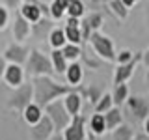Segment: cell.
Segmentation results:
<instances>
[{
    "instance_id": "1",
    "label": "cell",
    "mask_w": 149,
    "mask_h": 140,
    "mask_svg": "<svg viewBox=\"0 0 149 140\" xmlns=\"http://www.w3.org/2000/svg\"><path fill=\"white\" fill-rule=\"evenodd\" d=\"M32 82H34V103H37L43 110L49 103H52L56 99H62V97H65L67 93H71L73 90H77V86L56 82L49 75L34 77Z\"/></svg>"
},
{
    "instance_id": "2",
    "label": "cell",
    "mask_w": 149,
    "mask_h": 140,
    "mask_svg": "<svg viewBox=\"0 0 149 140\" xmlns=\"http://www.w3.org/2000/svg\"><path fill=\"white\" fill-rule=\"evenodd\" d=\"M26 75L28 77H41V75H49V77H52L56 73L54 71V65H52V60H50V56H47L45 52H41L39 49H32L30 50V56H28L26 60Z\"/></svg>"
},
{
    "instance_id": "3",
    "label": "cell",
    "mask_w": 149,
    "mask_h": 140,
    "mask_svg": "<svg viewBox=\"0 0 149 140\" xmlns=\"http://www.w3.org/2000/svg\"><path fill=\"white\" fill-rule=\"evenodd\" d=\"M45 114L52 120L56 133H63V131L71 125V121H73V116L69 114L67 108H65L63 97H62V99H56L52 103H49V105L45 106Z\"/></svg>"
},
{
    "instance_id": "4",
    "label": "cell",
    "mask_w": 149,
    "mask_h": 140,
    "mask_svg": "<svg viewBox=\"0 0 149 140\" xmlns=\"http://www.w3.org/2000/svg\"><path fill=\"white\" fill-rule=\"evenodd\" d=\"M88 43L91 45L93 52H95L97 56H101L104 62H116V58H118V52H116L114 49V41H112V37L101 34L99 30L93 32L90 41Z\"/></svg>"
},
{
    "instance_id": "5",
    "label": "cell",
    "mask_w": 149,
    "mask_h": 140,
    "mask_svg": "<svg viewBox=\"0 0 149 140\" xmlns=\"http://www.w3.org/2000/svg\"><path fill=\"white\" fill-rule=\"evenodd\" d=\"M30 103H34V82H26V84H22V86L15 88V92H13L11 97L8 99V108L22 114Z\"/></svg>"
},
{
    "instance_id": "6",
    "label": "cell",
    "mask_w": 149,
    "mask_h": 140,
    "mask_svg": "<svg viewBox=\"0 0 149 140\" xmlns=\"http://www.w3.org/2000/svg\"><path fill=\"white\" fill-rule=\"evenodd\" d=\"M54 133H56V129H54L52 120L45 114L36 125H30L28 136H30V140H50Z\"/></svg>"
},
{
    "instance_id": "7",
    "label": "cell",
    "mask_w": 149,
    "mask_h": 140,
    "mask_svg": "<svg viewBox=\"0 0 149 140\" xmlns=\"http://www.w3.org/2000/svg\"><path fill=\"white\" fill-rule=\"evenodd\" d=\"M125 106L136 121H143L149 116V101L142 95H130L125 103Z\"/></svg>"
},
{
    "instance_id": "8",
    "label": "cell",
    "mask_w": 149,
    "mask_h": 140,
    "mask_svg": "<svg viewBox=\"0 0 149 140\" xmlns=\"http://www.w3.org/2000/svg\"><path fill=\"white\" fill-rule=\"evenodd\" d=\"M2 56L8 60L9 64H26L28 56H30V49L24 47L22 43H19V41H13V43H9L6 49H4Z\"/></svg>"
},
{
    "instance_id": "9",
    "label": "cell",
    "mask_w": 149,
    "mask_h": 140,
    "mask_svg": "<svg viewBox=\"0 0 149 140\" xmlns=\"http://www.w3.org/2000/svg\"><path fill=\"white\" fill-rule=\"evenodd\" d=\"M24 67H22L21 64H9L8 62V67H6V73H4V82L8 84L9 88H19L24 84Z\"/></svg>"
},
{
    "instance_id": "10",
    "label": "cell",
    "mask_w": 149,
    "mask_h": 140,
    "mask_svg": "<svg viewBox=\"0 0 149 140\" xmlns=\"http://www.w3.org/2000/svg\"><path fill=\"white\" fill-rule=\"evenodd\" d=\"M142 60V52H138L136 56H134L130 62L127 64H118V67H116V71H114V84H123V82H127L130 77H132V73H134V69H136V65L138 62Z\"/></svg>"
},
{
    "instance_id": "11",
    "label": "cell",
    "mask_w": 149,
    "mask_h": 140,
    "mask_svg": "<svg viewBox=\"0 0 149 140\" xmlns=\"http://www.w3.org/2000/svg\"><path fill=\"white\" fill-rule=\"evenodd\" d=\"M65 140H86V118L84 116H74L71 125L63 131Z\"/></svg>"
},
{
    "instance_id": "12",
    "label": "cell",
    "mask_w": 149,
    "mask_h": 140,
    "mask_svg": "<svg viewBox=\"0 0 149 140\" xmlns=\"http://www.w3.org/2000/svg\"><path fill=\"white\" fill-rule=\"evenodd\" d=\"M11 32H13V39L19 41V43H22V41H26L28 37H30V34H32V22L26 21V19L17 11Z\"/></svg>"
},
{
    "instance_id": "13",
    "label": "cell",
    "mask_w": 149,
    "mask_h": 140,
    "mask_svg": "<svg viewBox=\"0 0 149 140\" xmlns=\"http://www.w3.org/2000/svg\"><path fill=\"white\" fill-rule=\"evenodd\" d=\"M82 93H80V86H77V90H73L71 93H67V95L63 97V103H65V108L69 110V114L73 116H78L82 110Z\"/></svg>"
},
{
    "instance_id": "14",
    "label": "cell",
    "mask_w": 149,
    "mask_h": 140,
    "mask_svg": "<svg viewBox=\"0 0 149 140\" xmlns=\"http://www.w3.org/2000/svg\"><path fill=\"white\" fill-rule=\"evenodd\" d=\"M19 13H21L22 17L26 19V21H30L32 24H36V22H39L41 19H43V9H41L37 4H32V2H22L21 8H19Z\"/></svg>"
},
{
    "instance_id": "15",
    "label": "cell",
    "mask_w": 149,
    "mask_h": 140,
    "mask_svg": "<svg viewBox=\"0 0 149 140\" xmlns=\"http://www.w3.org/2000/svg\"><path fill=\"white\" fill-rule=\"evenodd\" d=\"M84 78V65L80 62H69V67L65 71V80L71 86H80Z\"/></svg>"
},
{
    "instance_id": "16",
    "label": "cell",
    "mask_w": 149,
    "mask_h": 140,
    "mask_svg": "<svg viewBox=\"0 0 149 140\" xmlns=\"http://www.w3.org/2000/svg\"><path fill=\"white\" fill-rule=\"evenodd\" d=\"M80 93L84 99L90 101V105L95 106L97 103H99V99L102 95H104V92H102V86L101 84H90V86H80Z\"/></svg>"
},
{
    "instance_id": "17",
    "label": "cell",
    "mask_w": 149,
    "mask_h": 140,
    "mask_svg": "<svg viewBox=\"0 0 149 140\" xmlns=\"http://www.w3.org/2000/svg\"><path fill=\"white\" fill-rule=\"evenodd\" d=\"M43 116H45V110L41 108L37 103H30L24 108V112H22V118H24V121L28 125H36Z\"/></svg>"
},
{
    "instance_id": "18",
    "label": "cell",
    "mask_w": 149,
    "mask_h": 140,
    "mask_svg": "<svg viewBox=\"0 0 149 140\" xmlns=\"http://www.w3.org/2000/svg\"><path fill=\"white\" fill-rule=\"evenodd\" d=\"M104 121H106V131H114L123 123V112L119 106H112L108 112H104Z\"/></svg>"
},
{
    "instance_id": "19",
    "label": "cell",
    "mask_w": 149,
    "mask_h": 140,
    "mask_svg": "<svg viewBox=\"0 0 149 140\" xmlns=\"http://www.w3.org/2000/svg\"><path fill=\"white\" fill-rule=\"evenodd\" d=\"M50 60H52V65H54V71L60 73V75H65L69 67V62L67 58L63 56L62 49H52V52H50Z\"/></svg>"
},
{
    "instance_id": "20",
    "label": "cell",
    "mask_w": 149,
    "mask_h": 140,
    "mask_svg": "<svg viewBox=\"0 0 149 140\" xmlns=\"http://www.w3.org/2000/svg\"><path fill=\"white\" fill-rule=\"evenodd\" d=\"M90 131L91 134H95V136H101V134L106 133V121H104V114H99V112H95V114L90 118Z\"/></svg>"
},
{
    "instance_id": "21",
    "label": "cell",
    "mask_w": 149,
    "mask_h": 140,
    "mask_svg": "<svg viewBox=\"0 0 149 140\" xmlns=\"http://www.w3.org/2000/svg\"><path fill=\"white\" fill-rule=\"evenodd\" d=\"M112 97H114V105H116V106L125 105V103H127V99L130 97L127 82H123V84H114V92H112Z\"/></svg>"
},
{
    "instance_id": "22",
    "label": "cell",
    "mask_w": 149,
    "mask_h": 140,
    "mask_svg": "<svg viewBox=\"0 0 149 140\" xmlns=\"http://www.w3.org/2000/svg\"><path fill=\"white\" fill-rule=\"evenodd\" d=\"M106 4H108V9L116 15V19H118V21H125V19L129 17V9H130V8L125 6L123 0H108Z\"/></svg>"
},
{
    "instance_id": "23",
    "label": "cell",
    "mask_w": 149,
    "mask_h": 140,
    "mask_svg": "<svg viewBox=\"0 0 149 140\" xmlns=\"http://www.w3.org/2000/svg\"><path fill=\"white\" fill-rule=\"evenodd\" d=\"M49 43L52 49H62V47L67 43V37H65V30L63 28H60V26H56L50 30V34H49Z\"/></svg>"
},
{
    "instance_id": "24",
    "label": "cell",
    "mask_w": 149,
    "mask_h": 140,
    "mask_svg": "<svg viewBox=\"0 0 149 140\" xmlns=\"http://www.w3.org/2000/svg\"><path fill=\"white\" fill-rule=\"evenodd\" d=\"M62 52L67 58V62H78L82 54V47L80 45H74V43H65L62 47Z\"/></svg>"
},
{
    "instance_id": "25",
    "label": "cell",
    "mask_w": 149,
    "mask_h": 140,
    "mask_svg": "<svg viewBox=\"0 0 149 140\" xmlns=\"http://www.w3.org/2000/svg\"><path fill=\"white\" fill-rule=\"evenodd\" d=\"M134 131L130 125H125V123H121L118 129H114L112 131V140H134Z\"/></svg>"
},
{
    "instance_id": "26",
    "label": "cell",
    "mask_w": 149,
    "mask_h": 140,
    "mask_svg": "<svg viewBox=\"0 0 149 140\" xmlns=\"http://www.w3.org/2000/svg\"><path fill=\"white\" fill-rule=\"evenodd\" d=\"M65 37H67V43H74V45H82L84 39H82V32H80V26H69L65 24Z\"/></svg>"
},
{
    "instance_id": "27",
    "label": "cell",
    "mask_w": 149,
    "mask_h": 140,
    "mask_svg": "<svg viewBox=\"0 0 149 140\" xmlns=\"http://www.w3.org/2000/svg\"><path fill=\"white\" fill-rule=\"evenodd\" d=\"M80 60H82V64H84V65H88L90 69H99L101 65H102V62H104L101 56H97V54H90L88 50H84V49H82Z\"/></svg>"
},
{
    "instance_id": "28",
    "label": "cell",
    "mask_w": 149,
    "mask_h": 140,
    "mask_svg": "<svg viewBox=\"0 0 149 140\" xmlns=\"http://www.w3.org/2000/svg\"><path fill=\"white\" fill-rule=\"evenodd\" d=\"M84 13H86V6H84L82 0H71L67 6V17H77L82 19Z\"/></svg>"
},
{
    "instance_id": "29",
    "label": "cell",
    "mask_w": 149,
    "mask_h": 140,
    "mask_svg": "<svg viewBox=\"0 0 149 140\" xmlns=\"http://www.w3.org/2000/svg\"><path fill=\"white\" fill-rule=\"evenodd\" d=\"M114 105V97H112V93H104V95L99 99V103H97L95 106H93V110L99 112V114H104V112H108Z\"/></svg>"
},
{
    "instance_id": "30",
    "label": "cell",
    "mask_w": 149,
    "mask_h": 140,
    "mask_svg": "<svg viewBox=\"0 0 149 140\" xmlns=\"http://www.w3.org/2000/svg\"><path fill=\"white\" fill-rule=\"evenodd\" d=\"M86 19H88V22H90V26H91V30H93V32L101 30L102 22H104V17H102L99 11H93V13H90V15H88Z\"/></svg>"
},
{
    "instance_id": "31",
    "label": "cell",
    "mask_w": 149,
    "mask_h": 140,
    "mask_svg": "<svg viewBox=\"0 0 149 140\" xmlns=\"http://www.w3.org/2000/svg\"><path fill=\"white\" fill-rule=\"evenodd\" d=\"M63 15H67V9L52 0L50 2V19L52 21H60V19H63Z\"/></svg>"
},
{
    "instance_id": "32",
    "label": "cell",
    "mask_w": 149,
    "mask_h": 140,
    "mask_svg": "<svg viewBox=\"0 0 149 140\" xmlns=\"http://www.w3.org/2000/svg\"><path fill=\"white\" fill-rule=\"evenodd\" d=\"M9 24V8L6 4L0 6V30H6Z\"/></svg>"
},
{
    "instance_id": "33",
    "label": "cell",
    "mask_w": 149,
    "mask_h": 140,
    "mask_svg": "<svg viewBox=\"0 0 149 140\" xmlns=\"http://www.w3.org/2000/svg\"><path fill=\"white\" fill-rule=\"evenodd\" d=\"M136 56V52H132V50H129V49H123V50H119L118 52V58H116V62L118 64H127L130 62V60Z\"/></svg>"
},
{
    "instance_id": "34",
    "label": "cell",
    "mask_w": 149,
    "mask_h": 140,
    "mask_svg": "<svg viewBox=\"0 0 149 140\" xmlns=\"http://www.w3.org/2000/svg\"><path fill=\"white\" fill-rule=\"evenodd\" d=\"M80 32H82V39L84 41H90L93 30H91V26H90V22H88L86 17H82V21H80Z\"/></svg>"
},
{
    "instance_id": "35",
    "label": "cell",
    "mask_w": 149,
    "mask_h": 140,
    "mask_svg": "<svg viewBox=\"0 0 149 140\" xmlns=\"http://www.w3.org/2000/svg\"><path fill=\"white\" fill-rule=\"evenodd\" d=\"M4 4L9 8V9H19L22 4V0H4Z\"/></svg>"
},
{
    "instance_id": "36",
    "label": "cell",
    "mask_w": 149,
    "mask_h": 140,
    "mask_svg": "<svg viewBox=\"0 0 149 140\" xmlns=\"http://www.w3.org/2000/svg\"><path fill=\"white\" fill-rule=\"evenodd\" d=\"M6 67H8V60L4 56H0V80H4V73H6Z\"/></svg>"
},
{
    "instance_id": "37",
    "label": "cell",
    "mask_w": 149,
    "mask_h": 140,
    "mask_svg": "<svg viewBox=\"0 0 149 140\" xmlns=\"http://www.w3.org/2000/svg\"><path fill=\"white\" fill-rule=\"evenodd\" d=\"M142 62H143V65H146V67L149 69V47L142 52Z\"/></svg>"
},
{
    "instance_id": "38",
    "label": "cell",
    "mask_w": 149,
    "mask_h": 140,
    "mask_svg": "<svg viewBox=\"0 0 149 140\" xmlns=\"http://www.w3.org/2000/svg\"><path fill=\"white\" fill-rule=\"evenodd\" d=\"M80 21H82V19H77V17H67V24H69V26H80Z\"/></svg>"
},
{
    "instance_id": "39",
    "label": "cell",
    "mask_w": 149,
    "mask_h": 140,
    "mask_svg": "<svg viewBox=\"0 0 149 140\" xmlns=\"http://www.w3.org/2000/svg\"><path fill=\"white\" fill-rule=\"evenodd\" d=\"M138 2H140V0H123V4H125L127 8H132V6H136Z\"/></svg>"
},
{
    "instance_id": "40",
    "label": "cell",
    "mask_w": 149,
    "mask_h": 140,
    "mask_svg": "<svg viewBox=\"0 0 149 140\" xmlns=\"http://www.w3.org/2000/svg\"><path fill=\"white\" fill-rule=\"evenodd\" d=\"M142 123H143V133H146V134H149V116H147V118L142 121Z\"/></svg>"
},
{
    "instance_id": "41",
    "label": "cell",
    "mask_w": 149,
    "mask_h": 140,
    "mask_svg": "<svg viewBox=\"0 0 149 140\" xmlns=\"http://www.w3.org/2000/svg\"><path fill=\"white\" fill-rule=\"evenodd\" d=\"M134 140H149V134H146V133L136 134V136H134Z\"/></svg>"
},
{
    "instance_id": "42",
    "label": "cell",
    "mask_w": 149,
    "mask_h": 140,
    "mask_svg": "<svg viewBox=\"0 0 149 140\" xmlns=\"http://www.w3.org/2000/svg\"><path fill=\"white\" fill-rule=\"evenodd\" d=\"M50 140H65V138H63V133H54Z\"/></svg>"
},
{
    "instance_id": "43",
    "label": "cell",
    "mask_w": 149,
    "mask_h": 140,
    "mask_svg": "<svg viewBox=\"0 0 149 140\" xmlns=\"http://www.w3.org/2000/svg\"><path fill=\"white\" fill-rule=\"evenodd\" d=\"M146 82H147V88H149V69H147V73H146Z\"/></svg>"
},
{
    "instance_id": "44",
    "label": "cell",
    "mask_w": 149,
    "mask_h": 140,
    "mask_svg": "<svg viewBox=\"0 0 149 140\" xmlns=\"http://www.w3.org/2000/svg\"><path fill=\"white\" fill-rule=\"evenodd\" d=\"M101 2H108V0H101Z\"/></svg>"
},
{
    "instance_id": "45",
    "label": "cell",
    "mask_w": 149,
    "mask_h": 140,
    "mask_svg": "<svg viewBox=\"0 0 149 140\" xmlns=\"http://www.w3.org/2000/svg\"><path fill=\"white\" fill-rule=\"evenodd\" d=\"M45 2H47V0H45Z\"/></svg>"
}]
</instances>
